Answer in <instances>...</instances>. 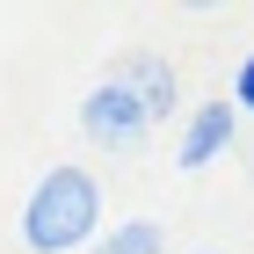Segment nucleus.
Segmentation results:
<instances>
[{"mask_svg":"<svg viewBox=\"0 0 254 254\" xmlns=\"http://www.w3.org/2000/svg\"><path fill=\"white\" fill-rule=\"evenodd\" d=\"M233 109L254 117V51H240V65H233Z\"/></svg>","mask_w":254,"mask_h":254,"instance_id":"423d86ee","label":"nucleus"},{"mask_svg":"<svg viewBox=\"0 0 254 254\" xmlns=\"http://www.w3.org/2000/svg\"><path fill=\"white\" fill-rule=\"evenodd\" d=\"M196 254H218V247H196Z\"/></svg>","mask_w":254,"mask_h":254,"instance_id":"0eeeda50","label":"nucleus"},{"mask_svg":"<svg viewBox=\"0 0 254 254\" xmlns=\"http://www.w3.org/2000/svg\"><path fill=\"white\" fill-rule=\"evenodd\" d=\"M109 80H124V87L153 109V124L182 117V80H175V65H167V51H124V59L109 65Z\"/></svg>","mask_w":254,"mask_h":254,"instance_id":"20e7f679","label":"nucleus"},{"mask_svg":"<svg viewBox=\"0 0 254 254\" xmlns=\"http://www.w3.org/2000/svg\"><path fill=\"white\" fill-rule=\"evenodd\" d=\"M109 233L102 225V182L87 167H44L22 196V247L29 254H87Z\"/></svg>","mask_w":254,"mask_h":254,"instance_id":"f257e3e1","label":"nucleus"},{"mask_svg":"<svg viewBox=\"0 0 254 254\" xmlns=\"http://www.w3.org/2000/svg\"><path fill=\"white\" fill-rule=\"evenodd\" d=\"M240 138V109L233 102H196L189 117H182V145H175V167L196 175V167H211L225 145Z\"/></svg>","mask_w":254,"mask_h":254,"instance_id":"7ed1b4c3","label":"nucleus"},{"mask_svg":"<svg viewBox=\"0 0 254 254\" xmlns=\"http://www.w3.org/2000/svg\"><path fill=\"white\" fill-rule=\"evenodd\" d=\"M145 131H153V109H145L124 80L102 73L95 87H87V102H80V138H87V145H102V153H138V145H145Z\"/></svg>","mask_w":254,"mask_h":254,"instance_id":"f03ea898","label":"nucleus"},{"mask_svg":"<svg viewBox=\"0 0 254 254\" xmlns=\"http://www.w3.org/2000/svg\"><path fill=\"white\" fill-rule=\"evenodd\" d=\"M87 254H167V233H160L153 218H124V225H109Z\"/></svg>","mask_w":254,"mask_h":254,"instance_id":"39448f33","label":"nucleus"}]
</instances>
